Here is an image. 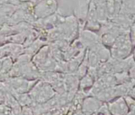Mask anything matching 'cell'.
<instances>
[{
    "instance_id": "obj_1",
    "label": "cell",
    "mask_w": 135,
    "mask_h": 115,
    "mask_svg": "<svg viewBox=\"0 0 135 115\" xmlns=\"http://www.w3.org/2000/svg\"><path fill=\"white\" fill-rule=\"evenodd\" d=\"M133 45L129 37V30L126 31L118 36L110 49L111 58L122 60L129 56L132 52Z\"/></svg>"
},
{
    "instance_id": "obj_2",
    "label": "cell",
    "mask_w": 135,
    "mask_h": 115,
    "mask_svg": "<svg viewBox=\"0 0 135 115\" xmlns=\"http://www.w3.org/2000/svg\"><path fill=\"white\" fill-rule=\"evenodd\" d=\"M57 0H41L37 2L33 10L36 19H44L58 11Z\"/></svg>"
},
{
    "instance_id": "obj_3",
    "label": "cell",
    "mask_w": 135,
    "mask_h": 115,
    "mask_svg": "<svg viewBox=\"0 0 135 115\" xmlns=\"http://www.w3.org/2000/svg\"><path fill=\"white\" fill-rule=\"evenodd\" d=\"M78 39L86 48H91L100 42V36L97 32L87 29H81L79 31Z\"/></svg>"
},
{
    "instance_id": "obj_4",
    "label": "cell",
    "mask_w": 135,
    "mask_h": 115,
    "mask_svg": "<svg viewBox=\"0 0 135 115\" xmlns=\"http://www.w3.org/2000/svg\"><path fill=\"white\" fill-rule=\"evenodd\" d=\"M111 115H126L129 109L124 97H117L107 103Z\"/></svg>"
},
{
    "instance_id": "obj_5",
    "label": "cell",
    "mask_w": 135,
    "mask_h": 115,
    "mask_svg": "<svg viewBox=\"0 0 135 115\" xmlns=\"http://www.w3.org/2000/svg\"><path fill=\"white\" fill-rule=\"evenodd\" d=\"M103 103V102L99 101L96 97L90 96L84 99V104H83V108L87 112L90 113L91 114H93L99 109V107L102 106Z\"/></svg>"
},
{
    "instance_id": "obj_6",
    "label": "cell",
    "mask_w": 135,
    "mask_h": 115,
    "mask_svg": "<svg viewBox=\"0 0 135 115\" xmlns=\"http://www.w3.org/2000/svg\"><path fill=\"white\" fill-rule=\"evenodd\" d=\"M91 49H93L96 52V54H97V56H98L101 63L106 62V61H109L111 58L110 49L109 48L106 47L105 45H103V44H101V42L95 44Z\"/></svg>"
},
{
    "instance_id": "obj_7",
    "label": "cell",
    "mask_w": 135,
    "mask_h": 115,
    "mask_svg": "<svg viewBox=\"0 0 135 115\" xmlns=\"http://www.w3.org/2000/svg\"><path fill=\"white\" fill-rule=\"evenodd\" d=\"M97 9L98 19L100 23H103L109 20L107 9V0H94Z\"/></svg>"
},
{
    "instance_id": "obj_8",
    "label": "cell",
    "mask_w": 135,
    "mask_h": 115,
    "mask_svg": "<svg viewBox=\"0 0 135 115\" xmlns=\"http://www.w3.org/2000/svg\"><path fill=\"white\" fill-rule=\"evenodd\" d=\"M47 44H49V43L45 39H43L41 37H38L34 41H33L31 44L24 47V52L32 56V57H33V56L34 54H36L40 50V48L41 47H43L44 45H45Z\"/></svg>"
},
{
    "instance_id": "obj_9",
    "label": "cell",
    "mask_w": 135,
    "mask_h": 115,
    "mask_svg": "<svg viewBox=\"0 0 135 115\" xmlns=\"http://www.w3.org/2000/svg\"><path fill=\"white\" fill-rule=\"evenodd\" d=\"M122 7V0H107V9L109 19L117 15Z\"/></svg>"
},
{
    "instance_id": "obj_10",
    "label": "cell",
    "mask_w": 135,
    "mask_h": 115,
    "mask_svg": "<svg viewBox=\"0 0 135 115\" xmlns=\"http://www.w3.org/2000/svg\"><path fill=\"white\" fill-rule=\"evenodd\" d=\"M95 79L91 77L89 74H86L83 77L80 79L79 81V87L82 91H88L89 92L90 90L91 89L94 83H95Z\"/></svg>"
},
{
    "instance_id": "obj_11",
    "label": "cell",
    "mask_w": 135,
    "mask_h": 115,
    "mask_svg": "<svg viewBox=\"0 0 135 115\" xmlns=\"http://www.w3.org/2000/svg\"><path fill=\"white\" fill-rule=\"evenodd\" d=\"M120 12L131 17L135 15V0H122V7Z\"/></svg>"
},
{
    "instance_id": "obj_12",
    "label": "cell",
    "mask_w": 135,
    "mask_h": 115,
    "mask_svg": "<svg viewBox=\"0 0 135 115\" xmlns=\"http://www.w3.org/2000/svg\"><path fill=\"white\" fill-rule=\"evenodd\" d=\"M25 12L19 7L14 12V14L9 18L7 21V24L10 26L17 25L22 22H25Z\"/></svg>"
},
{
    "instance_id": "obj_13",
    "label": "cell",
    "mask_w": 135,
    "mask_h": 115,
    "mask_svg": "<svg viewBox=\"0 0 135 115\" xmlns=\"http://www.w3.org/2000/svg\"><path fill=\"white\" fill-rule=\"evenodd\" d=\"M18 8V6L7 3L0 7V17L8 21L9 18L14 14V12Z\"/></svg>"
},
{
    "instance_id": "obj_14",
    "label": "cell",
    "mask_w": 135,
    "mask_h": 115,
    "mask_svg": "<svg viewBox=\"0 0 135 115\" xmlns=\"http://www.w3.org/2000/svg\"><path fill=\"white\" fill-rule=\"evenodd\" d=\"M100 36V42L106 47L110 48L113 44H114V41L116 40V37L110 33H104L99 35Z\"/></svg>"
},
{
    "instance_id": "obj_15",
    "label": "cell",
    "mask_w": 135,
    "mask_h": 115,
    "mask_svg": "<svg viewBox=\"0 0 135 115\" xmlns=\"http://www.w3.org/2000/svg\"><path fill=\"white\" fill-rule=\"evenodd\" d=\"M124 98H125L126 102V104H127L129 111H131V112L135 113V99H134L133 98L130 97L129 95L125 96Z\"/></svg>"
},
{
    "instance_id": "obj_16",
    "label": "cell",
    "mask_w": 135,
    "mask_h": 115,
    "mask_svg": "<svg viewBox=\"0 0 135 115\" xmlns=\"http://www.w3.org/2000/svg\"><path fill=\"white\" fill-rule=\"evenodd\" d=\"M129 37L133 47H135V26L132 25L129 29Z\"/></svg>"
},
{
    "instance_id": "obj_17",
    "label": "cell",
    "mask_w": 135,
    "mask_h": 115,
    "mask_svg": "<svg viewBox=\"0 0 135 115\" xmlns=\"http://www.w3.org/2000/svg\"><path fill=\"white\" fill-rule=\"evenodd\" d=\"M127 73L129 75V76L135 81V62H133L132 64V65L129 67V68L127 71Z\"/></svg>"
},
{
    "instance_id": "obj_18",
    "label": "cell",
    "mask_w": 135,
    "mask_h": 115,
    "mask_svg": "<svg viewBox=\"0 0 135 115\" xmlns=\"http://www.w3.org/2000/svg\"><path fill=\"white\" fill-rule=\"evenodd\" d=\"M128 95H129L130 97H132V98H133L135 99V84H134V85L132 87V88L129 90Z\"/></svg>"
},
{
    "instance_id": "obj_19",
    "label": "cell",
    "mask_w": 135,
    "mask_h": 115,
    "mask_svg": "<svg viewBox=\"0 0 135 115\" xmlns=\"http://www.w3.org/2000/svg\"><path fill=\"white\" fill-rule=\"evenodd\" d=\"M7 42V37H5L1 32H0V45Z\"/></svg>"
},
{
    "instance_id": "obj_20",
    "label": "cell",
    "mask_w": 135,
    "mask_h": 115,
    "mask_svg": "<svg viewBox=\"0 0 135 115\" xmlns=\"http://www.w3.org/2000/svg\"><path fill=\"white\" fill-rule=\"evenodd\" d=\"M131 56H132L133 59V61H134V62H135V47H133V49H132Z\"/></svg>"
},
{
    "instance_id": "obj_21",
    "label": "cell",
    "mask_w": 135,
    "mask_h": 115,
    "mask_svg": "<svg viewBox=\"0 0 135 115\" xmlns=\"http://www.w3.org/2000/svg\"><path fill=\"white\" fill-rule=\"evenodd\" d=\"M30 1H33V0H19L20 3H25V2H30Z\"/></svg>"
},
{
    "instance_id": "obj_22",
    "label": "cell",
    "mask_w": 135,
    "mask_h": 115,
    "mask_svg": "<svg viewBox=\"0 0 135 115\" xmlns=\"http://www.w3.org/2000/svg\"><path fill=\"white\" fill-rule=\"evenodd\" d=\"M126 115H135V113L131 112V111H129V112L127 113V114H126Z\"/></svg>"
},
{
    "instance_id": "obj_23",
    "label": "cell",
    "mask_w": 135,
    "mask_h": 115,
    "mask_svg": "<svg viewBox=\"0 0 135 115\" xmlns=\"http://www.w3.org/2000/svg\"><path fill=\"white\" fill-rule=\"evenodd\" d=\"M133 25L135 26V15L133 16Z\"/></svg>"
},
{
    "instance_id": "obj_24",
    "label": "cell",
    "mask_w": 135,
    "mask_h": 115,
    "mask_svg": "<svg viewBox=\"0 0 135 115\" xmlns=\"http://www.w3.org/2000/svg\"><path fill=\"white\" fill-rule=\"evenodd\" d=\"M35 1H36V2L37 3V2H39V1H41V0H35Z\"/></svg>"
}]
</instances>
